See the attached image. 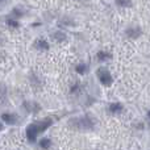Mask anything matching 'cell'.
Segmentation results:
<instances>
[{
    "instance_id": "obj_1",
    "label": "cell",
    "mask_w": 150,
    "mask_h": 150,
    "mask_svg": "<svg viewBox=\"0 0 150 150\" xmlns=\"http://www.w3.org/2000/svg\"><path fill=\"white\" fill-rule=\"evenodd\" d=\"M96 75H98L99 82H100L103 86H111V84H112V82H113L111 73H109V71L107 70L105 67H100V69H98V71H96Z\"/></svg>"
},
{
    "instance_id": "obj_2",
    "label": "cell",
    "mask_w": 150,
    "mask_h": 150,
    "mask_svg": "<svg viewBox=\"0 0 150 150\" xmlns=\"http://www.w3.org/2000/svg\"><path fill=\"white\" fill-rule=\"evenodd\" d=\"M124 33H125V36L128 37V38H130V40H137V38H140L141 36H142V33H144V30H142V28H141L140 25H129V26H127L125 28V30H124Z\"/></svg>"
},
{
    "instance_id": "obj_3",
    "label": "cell",
    "mask_w": 150,
    "mask_h": 150,
    "mask_svg": "<svg viewBox=\"0 0 150 150\" xmlns=\"http://www.w3.org/2000/svg\"><path fill=\"white\" fill-rule=\"evenodd\" d=\"M34 47H36L37 50H41V52H47V50L50 49V44L46 38L40 37V38H37L36 41H34Z\"/></svg>"
},
{
    "instance_id": "obj_4",
    "label": "cell",
    "mask_w": 150,
    "mask_h": 150,
    "mask_svg": "<svg viewBox=\"0 0 150 150\" xmlns=\"http://www.w3.org/2000/svg\"><path fill=\"white\" fill-rule=\"evenodd\" d=\"M40 133V128H38V124H32L30 127L26 129V134H28V140L29 141H36L37 138V134Z\"/></svg>"
},
{
    "instance_id": "obj_5",
    "label": "cell",
    "mask_w": 150,
    "mask_h": 150,
    "mask_svg": "<svg viewBox=\"0 0 150 150\" xmlns=\"http://www.w3.org/2000/svg\"><path fill=\"white\" fill-rule=\"evenodd\" d=\"M5 25H7L9 29H18L21 26V24H20V20H18V18H15L9 15L7 18H5Z\"/></svg>"
},
{
    "instance_id": "obj_6",
    "label": "cell",
    "mask_w": 150,
    "mask_h": 150,
    "mask_svg": "<svg viewBox=\"0 0 150 150\" xmlns=\"http://www.w3.org/2000/svg\"><path fill=\"white\" fill-rule=\"evenodd\" d=\"M96 58H98V61H100V62H105V61L111 59L112 54L109 52H107V50H99V52L96 53Z\"/></svg>"
},
{
    "instance_id": "obj_7",
    "label": "cell",
    "mask_w": 150,
    "mask_h": 150,
    "mask_svg": "<svg viewBox=\"0 0 150 150\" xmlns=\"http://www.w3.org/2000/svg\"><path fill=\"white\" fill-rule=\"evenodd\" d=\"M53 38H54L57 42H63L67 40V36H66V33L63 30L58 29V30H55L54 33H53Z\"/></svg>"
},
{
    "instance_id": "obj_8",
    "label": "cell",
    "mask_w": 150,
    "mask_h": 150,
    "mask_svg": "<svg viewBox=\"0 0 150 150\" xmlns=\"http://www.w3.org/2000/svg\"><path fill=\"white\" fill-rule=\"evenodd\" d=\"M115 5L119 8H130L133 5V0H115Z\"/></svg>"
},
{
    "instance_id": "obj_9",
    "label": "cell",
    "mask_w": 150,
    "mask_h": 150,
    "mask_svg": "<svg viewBox=\"0 0 150 150\" xmlns=\"http://www.w3.org/2000/svg\"><path fill=\"white\" fill-rule=\"evenodd\" d=\"M1 119L5 124H9V125H13L16 122V116L12 113H3Z\"/></svg>"
},
{
    "instance_id": "obj_10",
    "label": "cell",
    "mask_w": 150,
    "mask_h": 150,
    "mask_svg": "<svg viewBox=\"0 0 150 150\" xmlns=\"http://www.w3.org/2000/svg\"><path fill=\"white\" fill-rule=\"evenodd\" d=\"M11 16H12V17H15V18H18V20H20L21 17H23L24 15H25V13H24V11L21 9V8H18V7H15L13 8L12 11H11V13H9Z\"/></svg>"
},
{
    "instance_id": "obj_11",
    "label": "cell",
    "mask_w": 150,
    "mask_h": 150,
    "mask_svg": "<svg viewBox=\"0 0 150 150\" xmlns=\"http://www.w3.org/2000/svg\"><path fill=\"white\" fill-rule=\"evenodd\" d=\"M108 111L111 113H120L122 111V105L120 103H112L111 105L108 107Z\"/></svg>"
},
{
    "instance_id": "obj_12",
    "label": "cell",
    "mask_w": 150,
    "mask_h": 150,
    "mask_svg": "<svg viewBox=\"0 0 150 150\" xmlns=\"http://www.w3.org/2000/svg\"><path fill=\"white\" fill-rule=\"evenodd\" d=\"M75 71L80 75H84L88 71V66L86 65V63H79V65H76V67H75Z\"/></svg>"
},
{
    "instance_id": "obj_13",
    "label": "cell",
    "mask_w": 150,
    "mask_h": 150,
    "mask_svg": "<svg viewBox=\"0 0 150 150\" xmlns=\"http://www.w3.org/2000/svg\"><path fill=\"white\" fill-rule=\"evenodd\" d=\"M50 140L49 138H42L41 141H40V146H41L42 149H49L50 148Z\"/></svg>"
},
{
    "instance_id": "obj_14",
    "label": "cell",
    "mask_w": 150,
    "mask_h": 150,
    "mask_svg": "<svg viewBox=\"0 0 150 150\" xmlns=\"http://www.w3.org/2000/svg\"><path fill=\"white\" fill-rule=\"evenodd\" d=\"M3 129V124H1V122H0V130H1Z\"/></svg>"
},
{
    "instance_id": "obj_15",
    "label": "cell",
    "mask_w": 150,
    "mask_h": 150,
    "mask_svg": "<svg viewBox=\"0 0 150 150\" xmlns=\"http://www.w3.org/2000/svg\"><path fill=\"white\" fill-rule=\"evenodd\" d=\"M1 1H4V0H0V3H1Z\"/></svg>"
},
{
    "instance_id": "obj_16",
    "label": "cell",
    "mask_w": 150,
    "mask_h": 150,
    "mask_svg": "<svg viewBox=\"0 0 150 150\" xmlns=\"http://www.w3.org/2000/svg\"><path fill=\"white\" fill-rule=\"evenodd\" d=\"M149 117H150V111H149Z\"/></svg>"
}]
</instances>
